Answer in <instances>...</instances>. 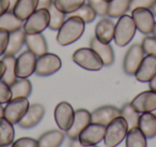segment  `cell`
I'll return each instance as SVG.
<instances>
[{
  "mask_svg": "<svg viewBox=\"0 0 156 147\" xmlns=\"http://www.w3.org/2000/svg\"><path fill=\"white\" fill-rule=\"evenodd\" d=\"M86 24L77 16H69L57 32V42L61 46L73 44L85 32Z\"/></svg>",
  "mask_w": 156,
  "mask_h": 147,
  "instance_id": "cell-1",
  "label": "cell"
},
{
  "mask_svg": "<svg viewBox=\"0 0 156 147\" xmlns=\"http://www.w3.org/2000/svg\"><path fill=\"white\" fill-rule=\"evenodd\" d=\"M136 31L137 28L132 15L127 13L124 14V15L120 16L118 18V22L115 23L113 41L118 46L124 47V46L128 45L129 42L134 39Z\"/></svg>",
  "mask_w": 156,
  "mask_h": 147,
  "instance_id": "cell-2",
  "label": "cell"
},
{
  "mask_svg": "<svg viewBox=\"0 0 156 147\" xmlns=\"http://www.w3.org/2000/svg\"><path fill=\"white\" fill-rule=\"evenodd\" d=\"M128 131V125L122 116L115 118L106 126L104 134V144L107 147H117L124 138Z\"/></svg>",
  "mask_w": 156,
  "mask_h": 147,
  "instance_id": "cell-3",
  "label": "cell"
},
{
  "mask_svg": "<svg viewBox=\"0 0 156 147\" xmlns=\"http://www.w3.org/2000/svg\"><path fill=\"white\" fill-rule=\"evenodd\" d=\"M72 59L77 66L88 71H100L104 67L102 59L91 47H80L76 50Z\"/></svg>",
  "mask_w": 156,
  "mask_h": 147,
  "instance_id": "cell-4",
  "label": "cell"
},
{
  "mask_svg": "<svg viewBox=\"0 0 156 147\" xmlns=\"http://www.w3.org/2000/svg\"><path fill=\"white\" fill-rule=\"evenodd\" d=\"M49 25V12L47 9H37L26 21L23 29L27 35L42 33Z\"/></svg>",
  "mask_w": 156,
  "mask_h": 147,
  "instance_id": "cell-5",
  "label": "cell"
},
{
  "mask_svg": "<svg viewBox=\"0 0 156 147\" xmlns=\"http://www.w3.org/2000/svg\"><path fill=\"white\" fill-rule=\"evenodd\" d=\"M62 67V61L60 57L52 53L39 56L37 58V66H35L34 73L39 76H49L57 73Z\"/></svg>",
  "mask_w": 156,
  "mask_h": 147,
  "instance_id": "cell-6",
  "label": "cell"
},
{
  "mask_svg": "<svg viewBox=\"0 0 156 147\" xmlns=\"http://www.w3.org/2000/svg\"><path fill=\"white\" fill-rule=\"evenodd\" d=\"M28 98H13L7 103L3 110V117L13 125L18 123L29 108Z\"/></svg>",
  "mask_w": 156,
  "mask_h": 147,
  "instance_id": "cell-7",
  "label": "cell"
},
{
  "mask_svg": "<svg viewBox=\"0 0 156 147\" xmlns=\"http://www.w3.org/2000/svg\"><path fill=\"white\" fill-rule=\"evenodd\" d=\"M37 58L29 50L23 52L15 60V73L17 78H28L35 72Z\"/></svg>",
  "mask_w": 156,
  "mask_h": 147,
  "instance_id": "cell-8",
  "label": "cell"
},
{
  "mask_svg": "<svg viewBox=\"0 0 156 147\" xmlns=\"http://www.w3.org/2000/svg\"><path fill=\"white\" fill-rule=\"evenodd\" d=\"M130 12H132V17L136 25L137 30L145 36L152 33L154 24H155V16L153 15L151 10L145 8H138Z\"/></svg>",
  "mask_w": 156,
  "mask_h": 147,
  "instance_id": "cell-9",
  "label": "cell"
},
{
  "mask_svg": "<svg viewBox=\"0 0 156 147\" xmlns=\"http://www.w3.org/2000/svg\"><path fill=\"white\" fill-rule=\"evenodd\" d=\"M145 56L141 44H133L126 52L123 60V70L127 75H134Z\"/></svg>",
  "mask_w": 156,
  "mask_h": 147,
  "instance_id": "cell-10",
  "label": "cell"
},
{
  "mask_svg": "<svg viewBox=\"0 0 156 147\" xmlns=\"http://www.w3.org/2000/svg\"><path fill=\"white\" fill-rule=\"evenodd\" d=\"M74 115H75V111H74L73 106L66 101L60 102L55 107V120H56L59 129L62 131H67L69 129V127L73 123Z\"/></svg>",
  "mask_w": 156,
  "mask_h": 147,
  "instance_id": "cell-11",
  "label": "cell"
},
{
  "mask_svg": "<svg viewBox=\"0 0 156 147\" xmlns=\"http://www.w3.org/2000/svg\"><path fill=\"white\" fill-rule=\"evenodd\" d=\"M105 129L106 126L90 123L78 135V140L83 145H98L104 140Z\"/></svg>",
  "mask_w": 156,
  "mask_h": 147,
  "instance_id": "cell-12",
  "label": "cell"
},
{
  "mask_svg": "<svg viewBox=\"0 0 156 147\" xmlns=\"http://www.w3.org/2000/svg\"><path fill=\"white\" fill-rule=\"evenodd\" d=\"M138 113H153L156 110V91L145 90L138 93L130 102Z\"/></svg>",
  "mask_w": 156,
  "mask_h": 147,
  "instance_id": "cell-13",
  "label": "cell"
},
{
  "mask_svg": "<svg viewBox=\"0 0 156 147\" xmlns=\"http://www.w3.org/2000/svg\"><path fill=\"white\" fill-rule=\"evenodd\" d=\"M91 123V113L85 108H78L75 111L74 120L69 129L67 130L66 134L69 138H77L78 135L81 133L83 129Z\"/></svg>",
  "mask_w": 156,
  "mask_h": 147,
  "instance_id": "cell-14",
  "label": "cell"
},
{
  "mask_svg": "<svg viewBox=\"0 0 156 147\" xmlns=\"http://www.w3.org/2000/svg\"><path fill=\"white\" fill-rule=\"evenodd\" d=\"M156 74V56L145 55L140 66L135 72V77L138 82L149 83L151 78Z\"/></svg>",
  "mask_w": 156,
  "mask_h": 147,
  "instance_id": "cell-15",
  "label": "cell"
},
{
  "mask_svg": "<svg viewBox=\"0 0 156 147\" xmlns=\"http://www.w3.org/2000/svg\"><path fill=\"white\" fill-rule=\"evenodd\" d=\"M44 114H45V107L42 104H31V105H29V108L26 112V114L24 115V117L18 123V126L24 128V129L35 127L43 119Z\"/></svg>",
  "mask_w": 156,
  "mask_h": 147,
  "instance_id": "cell-16",
  "label": "cell"
},
{
  "mask_svg": "<svg viewBox=\"0 0 156 147\" xmlns=\"http://www.w3.org/2000/svg\"><path fill=\"white\" fill-rule=\"evenodd\" d=\"M121 116V110L112 105H105L98 107L91 113V123L107 126L115 118Z\"/></svg>",
  "mask_w": 156,
  "mask_h": 147,
  "instance_id": "cell-17",
  "label": "cell"
},
{
  "mask_svg": "<svg viewBox=\"0 0 156 147\" xmlns=\"http://www.w3.org/2000/svg\"><path fill=\"white\" fill-rule=\"evenodd\" d=\"M115 23L110 17H104L96 24L94 37L102 43H110L115 37Z\"/></svg>",
  "mask_w": 156,
  "mask_h": 147,
  "instance_id": "cell-18",
  "label": "cell"
},
{
  "mask_svg": "<svg viewBox=\"0 0 156 147\" xmlns=\"http://www.w3.org/2000/svg\"><path fill=\"white\" fill-rule=\"evenodd\" d=\"M90 47L100 56L105 67H109L115 62V52L110 43H102L93 37L90 40Z\"/></svg>",
  "mask_w": 156,
  "mask_h": 147,
  "instance_id": "cell-19",
  "label": "cell"
},
{
  "mask_svg": "<svg viewBox=\"0 0 156 147\" xmlns=\"http://www.w3.org/2000/svg\"><path fill=\"white\" fill-rule=\"evenodd\" d=\"M25 44L27 48L37 57L42 56L48 52V45L43 33H32L25 36Z\"/></svg>",
  "mask_w": 156,
  "mask_h": 147,
  "instance_id": "cell-20",
  "label": "cell"
},
{
  "mask_svg": "<svg viewBox=\"0 0 156 147\" xmlns=\"http://www.w3.org/2000/svg\"><path fill=\"white\" fill-rule=\"evenodd\" d=\"M37 5L39 0H17L12 11L16 17L24 22L37 9Z\"/></svg>",
  "mask_w": 156,
  "mask_h": 147,
  "instance_id": "cell-21",
  "label": "cell"
},
{
  "mask_svg": "<svg viewBox=\"0 0 156 147\" xmlns=\"http://www.w3.org/2000/svg\"><path fill=\"white\" fill-rule=\"evenodd\" d=\"M138 128L147 138L156 136V115L153 113H142L139 117Z\"/></svg>",
  "mask_w": 156,
  "mask_h": 147,
  "instance_id": "cell-22",
  "label": "cell"
},
{
  "mask_svg": "<svg viewBox=\"0 0 156 147\" xmlns=\"http://www.w3.org/2000/svg\"><path fill=\"white\" fill-rule=\"evenodd\" d=\"M64 141L62 130H50L45 132L37 140L39 147H60Z\"/></svg>",
  "mask_w": 156,
  "mask_h": 147,
  "instance_id": "cell-23",
  "label": "cell"
},
{
  "mask_svg": "<svg viewBox=\"0 0 156 147\" xmlns=\"http://www.w3.org/2000/svg\"><path fill=\"white\" fill-rule=\"evenodd\" d=\"M25 36H26V32H25L23 28L10 32L9 41H8V46L5 55H13V56H15L22 50L23 45L25 44Z\"/></svg>",
  "mask_w": 156,
  "mask_h": 147,
  "instance_id": "cell-24",
  "label": "cell"
},
{
  "mask_svg": "<svg viewBox=\"0 0 156 147\" xmlns=\"http://www.w3.org/2000/svg\"><path fill=\"white\" fill-rule=\"evenodd\" d=\"M23 25H24V22L16 17L12 10H9L0 16V29L7 30L9 32L22 29Z\"/></svg>",
  "mask_w": 156,
  "mask_h": 147,
  "instance_id": "cell-25",
  "label": "cell"
},
{
  "mask_svg": "<svg viewBox=\"0 0 156 147\" xmlns=\"http://www.w3.org/2000/svg\"><path fill=\"white\" fill-rule=\"evenodd\" d=\"M13 98H28L32 92V85L28 78H17L10 86Z\"/></svg>",
  "mask_w": 156,
  "mask_h": 147,
  "instance_id": "cell-26",
  "label": "cell"
},
{
  "mask_svg": "<svg viewBox=\"0 0 156 147\" xmlns=\"http://www.w3.org/2000/svg\"><path fill=\"white\" fill-rule=\"evenodd\" d=\"M130 0H111L108 2L107 16L110 18H119L129 11Z\"/></svg>",
  "mask_w": 156,
  "mask_h": 147,
  "instance_id": "cell-27",
  "label": "cell"
},
{
  "mask_svg": "<svg viewBox=\"0 0 156 147\" xmlns=\"http://www.w3.org/2000/svg\"><path fill=\"white\" fill-rule=\"evenodd\" d=\"M125 140L126 147H147V138L138 127L128 129Z\"/></svg>",
  "mask_w": 156,
  "mask_h": 147,
  "instance_id": "cell-28",
  "label": "cell"
},
{
  "mask_svg": "<svg viewBox=\"0 0 156 147\" xmlns=\"http://www.w3.org/2000/svg\"><path fill=\"white\" fill-rule=\"evenodd\" d=\"M15 136L13 123L5 117H0V146L12 144Z\"/></svg>",
  "mask_w": 156,
  "mask_h": 147,
  "instance_id": "cell-29",
  "label": "cell"
},
{
  "mask_svg": "<svg viewBox=\"0 0 156 147\" xmlns=\"http://www.w3.org/2000/svg\"><path fill=\"white\" fill-rule=\"evenodd\" d=\"M1 60H2L5 65V72L2 76V81L5 84L11 86V85L17 80V76H16V73H15L16 58L13 55H3Z\"/></svg>",
  "mask_w": 156,
  "mask_h": 147,
  "instance_id": "cell-30",
  "label": "cell"
},
{
  "mask_svg": "<svg viewBox=\"0 0 156 147\" xmlns=\"http://www.w3.org/2000/svg\"><path fill=\"white\" fill-rule=\"evenodd\" d=\"M48 12H49V25H48V28L52 31H58L59 28L64 23V21L66 20V14H64L60 10L57 9L54 3L48 8Z\"/></svg>",
  "mask_w": 156,
  "mask_h": 147,
  "instance_id": "cell-31",
  "label": "cell"
},
{
  "mask_svg": "<svg viewBox=\"0 0 156 147\" xmlns=\"http://www.w3.org/2000/svg\"><path fill=\"white\" fill-rule=\"evenodd\" d=\"M86 3V0H54V5L64 14H72Z\"/></svg>",
  "mask_w": 156,
  "mask_h": 147,
  "instance_id": "cell-32",
  "label": "cell"
},
{
  "mask_svg": "<svg viewBox=\"0 0 156 147\" xmlns=\"http://www.w3.org/2000/svg\"><path fill=\"white\" fill-rule=\"evenodd\" d=\"M121 116L126 120L128 129L138 127L140 113H138L130 103H125L121 108Z\"/></svg>",
  "mask_w": 156,
  "mask_h": 147,
  "instance_id": "cell-33",
  "label": "cell"
},
{
  "mask_svg": "<svg viewBox=\"0 0 156 147\" xmlns=\"http://www.w3.org/2000/svg\"><path fill=\"white\" fill-rule=\"evenodd\" d=\"M69 16H77V17L81 18L85 24H90V23L94 22V20H95V17L98 15H96L94 10L92 9L88 3H85V5L79 8L77 11L69 14Z\"/></svg>",
  "mask_w": 156,
  "mask_h": 147,
  "instance_id": "cell-34",
  "label": "cell"
},
{
  "mask_svg": "<svg viewBox=\"0 0 156 147\" xmlns=\"http://www.w3.org/2000/svg\"><path fill=\"white\" fill-rule=\"evenodd\" d=\"M87 3L94 10L98 16L107 15V10H108V2L106 0H86Z\"/></svg>",
  "mask_w": 156,
  "mask_h": 147,
  "instance_id": "cell-35",
  "label": "cell"
},
{
  "mask_svg": "<svg viewBox=\"0 0 156 147\" xmlns=\"http://www.w3.org/2000/svg\"><path fill=\"white\" fill-rule=\"evenodd\" d=\"M141 46L145 55H154L156 56V37L154 36H147L143 38Z\"/></svg>",
  "mask_w": 156,
  "mask_h": 147,
  "instance_id": "cell-36",
  "label": "cell"
},
{
  "mask_svg": "<svg viewBox=\"0 0 156 147\" xmlns=\"http://www.w3.org/2000/svg\"><path fill=\"white\" fill-rule=\"evenodd\" d=\"M12 99V91L8 84L2 80L0 81V104L8 103Z\"/></svg>",
  "mask_w": 156,
  "mask_h": 147,
  "instance_id": "cell-37",
  "label": "cell"
},
{
  "mask_svg": "<svg viewBox=\"0 0 156 147\" xmlns=\"http://www.w3.org/2000/svg\"><path fill=\"white\" fill-rule=\"evenodd\" d=\"M12 147H39L37 140L32 138H20L12 143Z\"/></svg>",
  "mask_w": 156,
  "mask_h": 147,
  "instance_id": "cell-38",
  "label": "cell"
},
{
  "mask_svg": "<svg viewBox=\"0 0 156 147\" xmlns=\"http://www.w3.org/2000/svg\"><path fill=\"white\" fill-rule=\"evenodd\" d=\"M156 0H130L129 11H133L138 8H145V9H151Z\"/></svg>",
  "mask_w": 156,
  "mask_h": 147,
  "instance_id": "cell-39",
  "label": "cell"
},
{
  "mask_svg": "<svg viewBox=\"0 0 156 147\" xmlns=\"http://www.w3.org/2000/svg\"><path fill=\"white\" fill-rule=\"evenodd\" d=\"M9 31L0 29V56L5 55V50L8 46V41H9Z\"/></svg>",
  "mask_w": 156,
  "mask_h": 147,
  "instance_id": "cell-40",
  "label": "cell"
},
{
  "mask_svg": "<svg viewBox=\"0 0 156 147\" xmlns=\"http://www.w3.org/2000/svg\"><path fill=\"white\" fill-rule=\"evenodd\" d=\"M11 10L10 7V0H0V16L5 14L7 11Z\"/></svg>",
  "mask_w": 156,
  "mask_h": 147,
  "instance_id": "cell-41",
  "label": "cell"
},
{
  "mask_svg": "<svg viewBox=\"0 0 156 147\" xmlns=\"http://www.w3.org/2000/svg\"><path fill=\"white\" fill-rule=\"evenodd\" d=\"M69 147H98L96 145H83L79 142V140L77 138H72L71 143H69Z\"/></svg>",
  "mask_w": 156,
  "mask_h": 147,
  "instance_id": "cell-42",
  "label": "cell"
},
{
  "mask_svg": "<svg viewBox=\"0 0 156 147\" xmlns=\"http://www.w3.org/2000/svg\"><path fill=\"white\" fill-rule=\"evenodd\" d=\"M54 3V0H39L37 9H47Z\"/></svg>",
  "mask_w": 156,
  "mask_h": 147,
  "instance_id": "cell-43",
  "label": "cell"
},
{
  "mask_svg": "<svg viewBox=\"0 0 156 147\" xmlns=\"http://www.w3.org/2000/svg\"><path fill=\"white\" fill-rule=\"evenodd\" d=\"M149 87L151 90L156 91V74L151 78V81L149 82Z\"/></svg>",
  "mask_w": 156,
  "mask_h": 147,
  "instance_id": "cell-44",
  "label": "cell"
},
{
  "mask_svg": "<svg viewBox=\"0 0 156 147\" xmlns=\"http://www.w3.org/2000/svg\"><path fill=\"white\" fill-rule=\"evenodd\" d=\"M5 72V65L2 60H0V81L2 80V76Z\"/></svg>",
  "mask_w": 156,
  "mask_h": 147,
  "instance_id": "cell-45",
  "label": "cell"
},
{
  "mask_svg": "<svg viewBox=\"0 0 156 147\" xmlns=\"http://www.w3.org/2000/svg\"><path fill=\"white\" fill-rule=\"evenodd\" d=\"M150 10H151V12H152V13H153V15L156 17V1H155V2H154V5L152 6L151 9H150Z\"/></svg>",
  "mask_w": 156,
  "mask_h": 147,
  "instance_id": "cell-46",
  "label": "cell"
},
{
  "mask_svg": "<svg viewBox=\"0 0 156 147\" xmlns=\"http://www.w3.org/2000/svg\"><path fill=\"white\" fill-rule=\"evenodd\" d=\"M16 2H17V0H10V7H11V10H12V8L15 6Z\"/></svg>",
  "mask_w": 156,
  "mask_h": 147,
  "instance_id": "cell-47",
  "label": "cell"
},
{
  "mask_svg": "<svg viewBox=\"0 0 156 147\" xmlns=\"http://www.w3.org/2000/svg\"><path fill=\"white\" fill-rule=\"evenodd\" d=\"M3 110L5 107L2 106V104H0V117H3Z\"/></svg>",
  "mask_w": 156,
  "mask_h": 147,
  "instance_id": "cell-48",
  "label": "cell"
},
{
  "mask_svg": "<svg viewBox=\"0 0 156 147\" xmlns=\"http://www.w3.org/2000/svg\"><path fill=\"white\" fill-rule=\"evenodd\" d=\"M152 33H153V36H154V37H156V22H155V24H154L153 31H152Z\"/></svg>",
  "mask_w": 156,
  "mask_h": 147,
  "instance_id": "cell-49",
  "label": "cell"
},
{
  "mask_svg": "<svg viewBox=\"0 0 156 147\" xmlns=\"http://www.w3.org/2000/svg\"><path fill=\"white\" fill-rule=\"evenodd\" d=\"M0 147H12V144H9V145H2V146Z\"/></svg>",
  "mask_w": 156,
  "mask_h": 147,
  "instance_id": "cell-50",
  "label": "cell"
},
{
  "mask_svg": "<svg viewBox=\"0 0 156 147\" xmlns=\"http://www.w3.org/2000/svg\"><path fill=\"white\" fill-rule=\"evenodd\" d=\"M106 1H107V2H109V1H111V0H106Z\"/></svg>",
  "mask_w": 156,
  "mask_h": 147,
  "instance_id": "cell-51",
  "label": "cell"
}]
</instances>
